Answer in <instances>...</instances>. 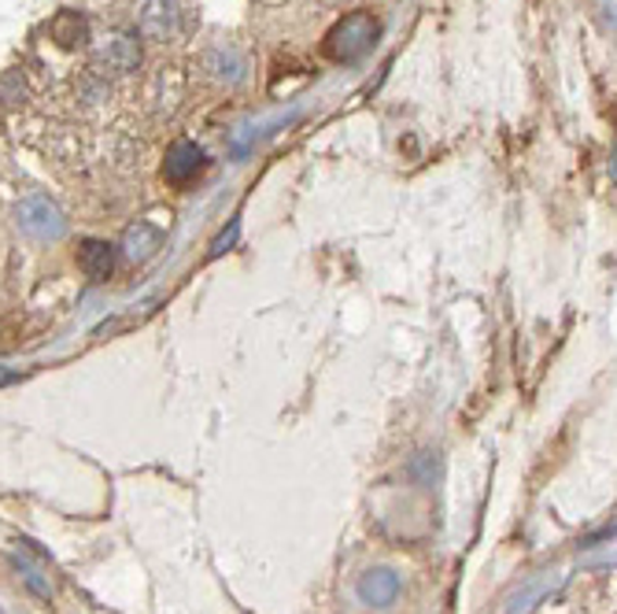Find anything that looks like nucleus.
Masks as SVG:
<instances>
[{"label": "nucleus", "instance_id": "8", "mask_svg": "<svg viewBox=\"0 0 617 614\" xmlns=\"http://www.w3.org/2000/svg\"><path fill=\"white\" fill-rule=\"evenodd\" d=\"M160 249H163V230L152 223H134L130 230L123 234V252L126 260L134 263H149Z\"/></svg>", "mask_w": 617, "mask_h": 614}, {"label": "nucleus", "instance_id": "9", "mask_svg": "<svg viewBox=\"0 0 617 614\" xmlns=\"http://www.w3.org/2000/svg\"><path fill=\"white\" fill-rule=\"evenodd\" d=\"M78 267L86 278L93 281H108L115 271V249L108 241H81L78 249Z\"/></svg>", "mask_w": 617, "mask_h": 614}, {"label": "nucleus", "instance_id": "7", "mask_svg": "<svg viewBox=\"0 0 617 614\" xmlns=\"http://www.w3.org/2000/svg\"><path fill=\"white\" fill-rule=\"evenodd\" d=\"M200 63H204L207 78H215L218 86H241L244 71H248L244 57L234 49V45H215V49L204 52V60H200Z\"/></svg>", "mask_w": 617, "mask_h": 614}, {"label": "nucleus", "instance_id": "12", "mask_svg": "<svg viewBox=\"0 0 617 614\" xmlns=\"http://www.w3.org/2000/svg\"><path fill=\"white\" fill-rule=\"evenodd\" d=\"M333 4H344V0H333Z\"/></svg>", "mask_w": 617, "mask_h": 614}, {"label": "nucleus", "instance_id": "11", "mask_svg": "<svg viewBox=\"0 0 617 614\" xmlns=\"http://www.w3.org/2000/svg\"><path fill=\"white\" fill-rule=\"evenodd\" d=\"M15 566H20V574H23L26 589H30L34 596H38V600H45V603H49V600H52V585L45 581V577H41L38 571H34V566H26V563H15Z\"/></svg>", "mask_w": 617, "mask_h": 614}, {"label": "nucleus", "instance_id": "4", "mask_svg": "<svg viewBox=\"0 0 617 614\" xmlns=\"http://www.w3.org/2000/svg\"><path fill=\"white\" fill-rule=\"evenodd\" d=\"M97 67L104 75H134L141 67V45L137 38H126V34H115L97 49Z\"/></svg>", "mask_w": 617, "mask_h": 614}, {"label": "nucleus", "instance_id": "2", "mask_svg": "<svg viewBox=\"0 0 617 614\" xmlns=\"http://www.w3.org/2000/svg\"><path fill=\"white\" fill-rule=\"evenodd\" d=\"M15 223H20V230L26 237H34V241H60L63 234H67V218L56 208V200L41 197V192H34V197H23L20 204H15Z\"/></svg>", "mask_w": 617, "mask_h": 614}, {"label": "nucleus", "instance_id": "5", "mask_svg": "<svg viewBox=\"0 0 617 614\" xmlns=\"http://www.w3.org/2000/svg\"><path fill=\"white\" fill-rule=\"evenodd\" d=\"M204 171V152L192 141H174L167 149V160H163V178L171 186H189L197 174Z\"/></svg>", "mask_w": 617, "mask_h": 614}, {"label": "nucleus", "instance_id": "6", "mask_svg": "<svg viewBox=\"0 0 617 614\" xmlns=\"http://www.w3.org/2000/svg\"><path fill=\"white\" fill-rule=\"evenodd\" d=\"M403 592V581L395 571H366L358 577V600L366 603V607H392L395 600H400Z\"/></svg>", "mask_w": 617, "mask_h": 614}, {"label": "nucleus", "instance_id": "1", "mask_svg": "<svg viewBox=\"0 0 617 614\" xmlns=\"http://www.w3.org/2000/svg\"><path fill=\"white\" fill-rule=\"evenodd\" d=\"M377 34H381V23H377V15L370 12H352L344 15V20H337L333 30L326 34V57L337 60V63H355L358 57H366V52L374 49Z\"/></svg>", "mask_w": 617, "mask_h": 614}, {"label": "nucleus", "instance_id": "3", "mask_svg": "<svg viewBox=\"0 0 617 614\" xmlns=\"http://www.w3.org/2000/svg\"><path fill=\"white\" fill-rule=\"evenodd\" d=\"M137 30L149 41H167L178 30V0H137Z\"/></svg>", "mask_w": 617, "mask_h": 614}, {"label": "nucleus", "instance_id": "10", "mask_svg": "<svg viewBox=\"0 0 617 614\" xmlns=\"http://www.w3.org/2000/svg\"><path fill=\"white\" fill-rule=\"evenodd\" d=\"M49 34H52V41H56L60 49H78V45L89 41V26H86V20H81L78 12H60L56 20H52Z\"/></svg>", "mask_w": 617, "mask_h": 614}]
</instances>
